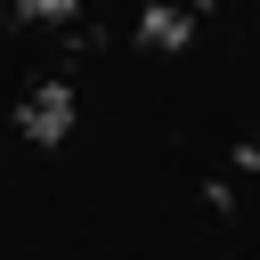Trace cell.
Returning <instances> with one entry per match:
<instances>
[{
  "mask_svg": "<svg viewBox=\"0 0 260 260\" xmlns=\"http://www.w3.org/2000/svg\"><path fill=\"white\" fill-rule=\"evenodd\" d=\"M65 122H73V98H65V81H41V89L24 98V130H32V138H57Z\"/></svg>",
  "mask_w": 260,
  "mask_h": 260,
  "instance_id": "cell-1",
  "label": "cell"
},
{
  "mask_svg": "<svg viewBox=\"0 0 260 260\" xmlns=\"http://www.w3.org/2000/svg\"><path fill=\"white\" fill-rule=\"evenodd\" d=\"M187 41V8H146V49H179Z\"/></svg>",
  "mask_w": 260,
  "mask_h": 260,
  "instance_id": "cell-2",
  "label": "cell"
}]
</instances>
